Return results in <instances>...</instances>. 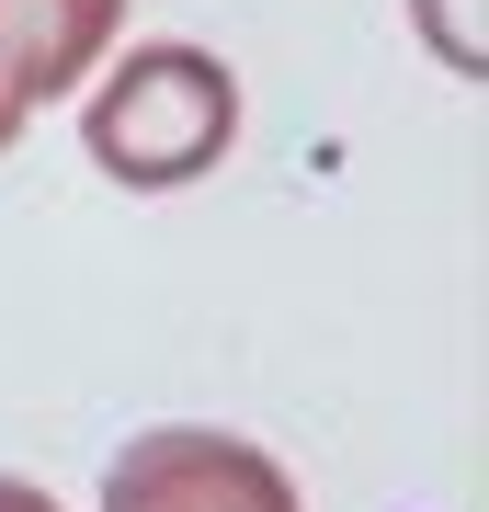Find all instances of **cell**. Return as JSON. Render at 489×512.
Wrapping results in <instances>:
<instances>
[{
  "label": "cell",
  "mask_w": 489,
  "mask_h": 512,
  "mask_svg": "<svg viewBox=\"0 0 489 512\" xmlns=\"http://www.w3.org/2000/svg\"><path fill=\"white\" fill-rule=\"evenodd\" d=\"M239 137V80L217 69L205 46H126V69L91 92V160L137 194H171V183H205Z\"/></svg>",
  "instance_id": "obj_1"
},
{
  "label": "cell",
  "mask_w": 489,
  "mask_h": 512,
  "mask_svg": "<svg viewBox=\"0 0 489 512\" xmlns=\"http://www.w3.org/2000/svg\"><path fill=\"white\" fill-rule=\"evenodd\" d=\"M103 512H296V490L262 444L171 421V433H137L103 467Z\"/></svg>",
  "instance_id": "obj_2"
},
{
  "label": "cell",
  "mask_w": 489,
  "mask_h": 512,
  "mask_svg": "<svg viewBox=\"0 0 489 512\" xmlns=\"http://www.w3.org/2000/svg\"><path fill=\"white\" fill-rule=\"evenodd\" d=\"M57 92L46 80V23H35V0H0V148L23 137V114H35Z\"/></svg>",
  "instance_id": "obj_3"
},
{
  "label": "cell",
  "mask_w": 489,
  "mask_h": 512,
  "mask_svg": "<svg viewBox=\"0 0 489 512\" xmlns=\"http://www.w3.org/2000/svg\"><path fill=\"white\" fill-rule=\"evenodd\" d=\"M35 23H46V80H57V92H80L91 57L114 46V23H126V0H35Z\"/></svg>",
  "instance_id": "obj_4"
},
{
  "label": "cell",
  "mask_w": 489,
  "mask_h": 512,
  "mask_svg": "<svg viewBox=\"0 0 489 512\" xmlns=\"http://www.w3.org/2000/svg\"><path fill=\"white\" fill-rule=\"evenodd\" d=\"M0 512H57V501L35 490V478H0Z\"/></svg>",
  "instance_id": "obj_5"
}]
</instances>
